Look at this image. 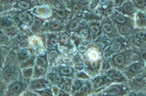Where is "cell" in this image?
Returning <instances> with one entry per match:
<instances>
[{
	"label": "cell",
	"instance_id": "cell-58",
	"mask_svg": "<svg viewBox=\"0 0 146 96\" xmlns=\"http://www.w3.org/2000/svg\"><path fill=\"white\" fill-rule=\"evenodd\" d=\"M0 71H1V69H0Z\"/></svg>",
	"mask_w": 146,
	"mask_h": 96
},
{
	"label": "cell",
	"instance_id": "cell-53",
	"mask_svg": "<svg viewBox=\"0 0 146 96\" xmlns=\"http://www.w3.org/2000/svg\"><path fill=\"white\" fill-rule=\"evenodd\" d=\"M4 60H5L4 54H3V52L1 51V49H0V66H3Z\"/></svg>",
	"mask_w": 146,
	"mask_h": 96
},
{
	"label": "cell",
	"instance_id": "cell-42",
	"mask_svg": "<svg viewBox=\"0 0 146 96\" xmlns=\"http://www.w3.org/2000/svg\"><path fill=\"white\" fill-rule=\"evenodd\" d=\"M113 66H111V63L110 61V58H104V60L101 61V70L103 72H106L107 70H109L110 68H111Z\"/></svg>",
	"mask_w": 146,
	"mask_h": 96
},
{
	"label": "cell",
	"instance_id": "cell-46",
	"mask_svg": "<svg viewBox=\"0 0 146 96\" xmlns=\"http://www.w3.org/2000/svg\"><path fill=\"white\" fill-rule=\"evenodd\" d=\"M84 19H86L87 20H88L90 22L91 21H96V19H99L98 15H90V14H84V15H82Z\"/></svg>",
	"mask_w": 146,
	"mask_h": 96
},
{
	"label": "cell",
	"instance_id": "cell-39",
	"mask_svg": "<svg viewBox=\"0 0 146 96\" xmlns=\"http://www.w3.org/2000/svg\"><path fill=\"white\" fill-rule=\"evenodd\" d=\"M31 56H33V52L29 48H24L22 50L19 51L18 53V61L23 62L25 60H27L28 58H30Z\"/></svg>",
	"mask_w": 146,
	"mask_h": 96
},
{
	"label": "cell",
	"instance_id": "cell-20",
	"mask_svg": "<svg viewBox=\"0 0 146 96\" xmlns=\"http://www.w3.org/2000/svg\"><path fill=\"white\" fill-rule=\"evenodd\" d=\"M146 87L144 82V77L141 74L130 79V89L135 91H142V89Z\"/></svg>",
	"mask_w": 146,
	"mask_h": 96
},
{
	"label": "cell",
	"instance_id": "cell-26",
	"mask_svg": "<svg viewBox=\"0 0 146 96\" xmlns=\"http://www.w3.org/2000/svg\"><path fill=\"white\" fill-rule=\"evenodd\" d=\"M94 40L95 43V47L99 49L100 51H104L105 49L108 47L110 43L111 42V40L110 38H108L107 36H99L98 38H96Z\"/></svg>",
	"mask_w": 146,
	"mask_h": 96
},
{
	"label": "cell",
	"instance_id": "cell-43",
	"mask_svg": "<svg viewBox=\"0 0 146 96\" xmlns=\"http://www.w3.org/2000/svg\"><path fill=\"white\" fill-rule=\"evenodd\" d=\"M131 1L135 5L137 10H141V11H143L146 8V0H131Z\"/></svg>",
	"mask_w": 146,
	"mask_h": 96
},
{
	"label": "cell",
	"instance_id": "cell-11",
	"mask_svg": "<svg viewBox=\"0 0 146 96\" xmlns=\"http://www.w3.org/2000/svg\"><path fill=\"white\" fill-rule=\"evenodd\" d=\"M104 73L110 79L111 83H127L128 81L123 72L119 70L118 68H115V67H111Z\"/></svg>",
	"mask_w": 146,
	"mask_h": 96
},
{
	"label": "cell",
	"instance_id": "cell-2",
	"mask_svg": "<svg viewBox=\"0 0 146 96\" xmlns=\"http://www.w3.org/2000/svg\"><path fill=\"white\" fill-rule=\"evenodd\" d=\"M130 91L126 83H111L101 90V95H128Z\"/></svg>",
	"mask_w": 146,
	"mask_h": 96
},
{
	"label": "cell",
	"instance_id": "cell-29",
	"mask_svg": "<svg viewBox=\"0 0 146 96\" xmlns=\"http://www.w3.org/2000/svg\"><path fill=\"white\" fill-rule=\"evenodd\" d=\"M133 26H134V24H126V25L116 26L118 35L120 36V37H123L125 38L130 37V36L133 34V32H134V28H133Z\"/></svg>",
	"mask_w": 146,
	"mask_h": 96
},
{
	"label": "cell",
	"instance_id": "cell-14",
	"mask_svg": "<svg viewBox=\"0 0 146 96\" xmlns=\"http://www.w3.org/2000/svg\"><path fill=\"white\" fill-rule=\"evenodd\" d=\"M109 19L111 20V22L113 23L115 26H121V25H126V24H134V21L131 17H126V15L120 14L117 11L113 12V14L109 17Z\"/></svg>",
	"mask_w": 146,
	"mask_h": 96
},
{
	"label": "cell",
	"instance_id": "cell-45",
	"mask_svg": "<svg viewBox=\"0 0 146 96\" xmlns=\"http://www.w3.org/2000/svg\"><path fill=\"white\" fill-rule=\"evenodd\" d=\"M36 94H38V95H42V96H51V95H53L51 87H45V89H40V90H36Z\"/></svg>",
	"mask_w": 146,
	"mask_h": 96
},
{
	"label": "cell",
	"instance_id": "cell-40",
	"mask_svg": "<svg viewBox=\"0 0 146 96\" xmlns=\"http://www.w3.org/2000/svg\"><path fill=\"white\" fill-rule=\"evenodd\" d=\"M36 63V56H31L25 61L21 62L20 64V68H25V67H33L35 66Z\"/></svg>",
	"mask_w": 146,
	"mask_h": 96
},
{
	"label": "cell",
	"instance_id": "cell-31",
	"mask_svg": "<svg viewBox=\"0 0 146 96\" xmlns=\"http://www.w3.org/2000/svg\"><path fill=\"white\" fill-rule=\"evenodd\" d=\"M74 33L78 34L81 38H83L84 40L87 41H90L92 38H91V35H90V31L88 29V26H79L76 30L74 31Z\"/></svg>",
	"mask_w": 146,
	"mask_h": 96
},
{
	"label": "cell",
	"instance_id": "cell-52",
	"mask_svg": "<svg viewBox=\"0 0 146 96\" xmlns=\"http://www.w3.org/2000/svg\"><path fill=\"white\" fill-rule=\"evenodd\" d=\"M6 36H7L6 34L3 33L1 30H0V42H1V41H4V40H7V37H6Z\"/></svg>",
	"mask_w": 146,
	"mask_h": 96
},
{
	"label": "cell",
	"instance_id": "cell-12",
	"mask_svg": "<svg viewBox=\"0 0 146 96\" xmlns=\"http://www.w3.org/2000/svg\"><path fill=\"white\" fill-rule=\"evenodd\" d=\"M110 84H111V83L109 78L105 75V73H104V75H96L92 79V81H91L92 91H100V90H102L104 87H106Z\"/></svg>",
	"mask_w": 146,
	"mask_h": 96
},
{
	"label": "cell",
	"instance_id": "cell-10",
	"mask_svg": "<svg viewBox=\"0 0 146 96\" xmlns=\"http://www.w3.org/2000/svg\"><path fill=\"white\" fill-rule=\"evenodd\" d=\"M132 43L137 47L146 49V32L144 29L134 30L132 37Z\"/></svg>",
	"mask_w": 146,
	"mask_h": 96
},
{
	"label": "cell",
	"instance_id": "cell-7",
	"mask_svg": "<svg viewBox=\"0 0 146 96\" xmlns=\"http://www.w3.org/2000/svg\"><path fill=\"white\" fill-rule=\"evenodd\" d=\"M14 19L15 22L17 23L18 27L22 28V29H26V28L31 27V24H32L34 19V15L32 14V12L22 11L20 13H17Z\"/></svg>",
	"mask_w": 146,
	"mask_h": 96
},
{
	"label": "cell",
	"instance_id": "cell-27",
	"mask_svg": "<svg viewBox=\"0 0 146 96\" xmlns=\"http://www.w3.org/2000/svg\"><path fill=\"white\" fill-rule=\"evenodd\" d=\"M71 37L69 36V34L66 32V31H62L60 32L58 36V44L59 48L60 47H66V46H70L73 44V42L71 43Z\"/></svg>",
	"mask_w": 146,
	"mask_h": 96
},
{
	"label": "cell",
	"instance_id": "cell-33",
	"mask_svg": "<svg viewBox=\"0 0 146 96\" xmlns=\"http://www.w3.org/2000/svg\"><path fill=\"white\" fill-rule=\"evenodd\" d=\"M91 91H92V85H91V82H90V80H88V81H86L85 84L81 87V89L79 90H77L73 95H77V96L88 95V94H90Z\"/></svg>",
	"mask_w": 146,
	"mask_h": 96
},
{
	"label": "cell",
	"instance_id": "cell-28",
	"mask_svg": "<svg viewBox=\"0 0 146 96\" xmlns=\"http://www.w3.org/2000/svg\"><path fill=\"white\" fill-rule=\"evenodd\" d=\"M13 7L20 11H30L34 8V4L32 0H17Z\"/></svg>",
	"mask_w": 146,
	"mask_h": 96
},
{
	"label": "cell",
	"instance_id": "cell-48",
	"mask_svg": "<svg viewBox=\"0 0 146 96\" xmlns=\"http://www.w3.org/2000/svg\"><path fill=\"white\" fill-rule=\"evenodd\" d=\"M125 1H126V0H111V3L113 5V7L115 9V8L121 6Z\"/></svg>",
	"mask_w": 146,
	"mask_h": 96
},
{
	"label": "cell",
	"instance_id": "cell-13",
	"mask_svg": "<svg viewBox=\"0 0 146 96\" xmlns=\"http://www.w3.org/2000/svg\"><path fill=\"white\" fill-rule=\"evenodd\" d=\"M32 14L38 19H48L53 15V10L46 5H40V6H36L33 8Z\"/></svg>",
	"mask_w": 146,
	"mask_h": 96
},
{
	"label": "cell",
	"instance_id": "cell-41",
	"mask_svg": "<svg viewBox=\"0 0 146 96\" xmlns=\"http://www.w3.org/2000/svg\"><path fill=\"white\" fill-rule=\"evenodd\" d=\"M21 73L23 75V77L26 78L27 80L32 79V78L34 77V66L21 68Z\"/></svg>",
	"mask_w": 146,
	"mask_h": 96
},
{
	"label": "cell",
	"instance_id": "cell-1",
	"mask_svg": "<svg viewBox=\"0 0 146 96\" xmlns=\"http://www.w3.org/2000/svg\"><path fill=\"white\" fill-rule=\"evenodd\" d=\"M110 61H111L113 67L123 69L127 66L128 63H132V62L135 61H140V60L139 58V55L137 53H135V52L131 50H123L110 57Z\"/></svg>",
	"mask_w": 146,
	"mask_h": 96
},
{
	"label": "cell",
	"instance_id": "cell-50",
	"mask_svg": "<svg viewBox=\"0 0 146 96\" xmlns=\"http://www.w3.org/2000/svg\"><path fill=\"white\" fill-rule=\"evenodd\" d=\"M6 84L3 82V81H0V95H2V94H4L5 92H6ZM6 94V93H5Z\"/></svg>",
	"mask_w": 146,
	"mask_h": 96
},
{
	"label": "cell",
	"instance_id": "cell-49",
	"mask_svg": "<svg viewBox=\"0 0 146 96\" xmlns=\"http://www.w3.org/2000/svg\"><path fill=\"white\" fill-rule=\"evenodd\" d=\"M51 89H52L53 95H56V96H58L60 94V91H61V89H59V87L57 85H51Z\"/></svg>",
	"mask_w": 146,
	"mask_h": 96
},
{
	"label": "cell",
	"instance_id": "cell-56",
	"mask_svg": "<svg viewBox=\"0 0 146 96\" xmlns=\"http://www.w3.org/2000/svg\"><path fill=\"white\" fill-rule=\"evenodd\" d=\"M144 82H145V85H146V76L144 77Z\"/></svg>",
	"mask_w": 146,
	"mask_h": 96
},
{
	"label": "cell",
	"instance_id": "cell-38",
	"mask_svg": "<svg viewBox=\"0 0 146 96\" xmlns=\"http://www.w3.org/2000/svg\"><path fill=\"white\" fill-rule=\"evenodd\" d=\"M85 82L86 81H84V80H81V79H79V78L75 77V79L73 80L72 84H71V92H72L71 95L74 94L77 90H79L81 89V87L85 84Z\"/></svg>",
	"mask_w": 146,
	"mask_h": 96
},
{
	"label": "cell",
	"instance_id": "cell-5",
	"mask_svg": "<svg viewBox=\"0 0 146 96\" xmlns=\"http://www.w3.org/2000/svg\"><path fill=\"white\" fill-rule=\"evenodd\" d=\"M146 63L144 61H135L130 63L129 64H127L126 66L122 69V72L125 75V77L127 78L128 80L132 79L135 76H139L142 73L143 69L145 67Z\"/></svg>",
	"mask_w": 146,
	"mask_h": 96
},
{
	"label": "cell",
	"instance_id": "cell-16",
	"mask_svg": "<svg viewBox=\"0 0 146 96\" xmlns=\"http://www.w3.org/2000/svg\"><path fill=\"white\" fill-rule=\"evenodd\" d=\"M101 68V61H88V60H84V69L90 77L98 75Z\"/></svg>",
	"mask_w": 146,
	"mask_h": 96
},
{
	"label": "cell",
	"instance_id": "cell-30",
	"mask_svg": "<svg viewBox=\"0 0 146 96\" xmlns=\"http://www.w3.org/2000/svg\"><path fill=\"white\" fill-rule=\"evenodd\" d=\"M53 15H56L57 19L62 21V23H64V21L67 19V17H69L70 15V11L66 8H61V9H56L55 8L53 11Z\"/></svg>",
	"mask_w": 146,
	"mask_h": 96
},
{
	"label": "cell",
	"instance_id": "cell-6",
	"mask_svg": "<svg viewBox=\"0 0 146 96\" xmlns=\"http://www.w3.org/2000/svg\"><path fill=\"white\" fill-rule=\"evenodd\" d=\"M127 46L126 38L123 37H117L114 38L113 41H111L109 44V46L104 50V58H110L114 54L118 53V52L123 51Z\"/></svg>",
	"mask_w": 146,
	"mask_h": 96
},
{
	"label": "cell",
	"instance_id": "cell-3",
	"mask_svg": "<svg viewBox=\"0 0 146 96\" xmlns=\"http://www.w3.org/2000/svg\"><path fill=\"white\" fill-rule=\"evenodd\" d=\"M0 30L10 37H15L19 31L14 17L8 15L0 17Z\"/></svg>",
	"mask_w": 146,
	"mask_h": 96
},
{
	"label": "cell",
	"instance_id": "cell-24",
	"mask_svg": "<svg viewBox=\"0 0 146 96\" xmlns=\"http://www.w3.org/2000/svg\"><path fill=\"white\" fill-rule=\"evenodd\" d=\"M85 59L88 60V61H101V51L94 47H90L88 48V50L85 52Z\"/></svg>",
	"mask_w": 146,
	"mask_h": 96
},
{
	"label": "cell",
	"instance_id": "cell-35",
	"mask_svg": "<svg viewBox=\"0 0 146 96\" xmlns=\"http://www.w3.org/2000/svg\"><path fill=\"white\" fill-rule=\"evenodd\" d=\"M81 19H82V15H78L75 19H71L66 24V29L68 31V32H74V31L81 25Z\"/></svg>",
	"mask_w": 146,
	"mask_h": 96
},
{
	"label": "cell",
	"instance_id": "cell-9",
	"mask_svg": "<svg viewBox=\"0 0 146 96\" xmlns=\"http://www.w3.org/2000/svg\"><path fill=\"white\" fill-rule=\"evenodd\" d=\"M66 29V25L58 19H51L44 22L42 30L47 33H60Z\"/></svg>",
	"mask_w": 146,
	"mask_h": 96
},
{
	"label": "cell",
	"instance_id": "cell-55",
	"mask_svg": "<svg viewBox=\"0 0 146 96\" xmlns=\"http://www.w3.org/2000/svg\"><path fill=\"white\" fill-rule=\"evenodd\" d=\"M141 75H142L143 77H145V76H146V64H145V67H144V69H143V71H142Z\"/></svg>",
	"mask_w": 146,
	"mask_h": 96
},
{
	"label": "cell",
	"instance_id": "cell-54",
	"mask_svg": "<svg viewBox=\"0 0 146 96\" xmlns=\"http://www.w3.org/2000/svg\"><path fill=\"white\" fill-rule=\"evenodd\" d=\"M12 0H0V5H3V4H9L11 3Z\"/></svg>",
	"mask_w": 146,
	"mask_h": 96
},
{
	"label": "cell",
	"instance_id": "cell-36",
	"mask_svg": "<svg viewBox=\"0 0 146 96\" xmlns=\"http://www.w3.org/2000/svg\"><path fill=\"white\" fill-rule=\"evenodd\" d=\"M72 63L75 70H83L84 69V60L82 59V56L80 54H77L73 57Z\"/></svg>",
	"mask_w": 146,
	"mask_h": 96
},
{
	"label": "cell",
	"instance_id": "cell-25",
	"mask_svg": "<svg viewBox=\"0 0 146 96\" xmlns=\"http://www.w3.org/2000/svg\"><path fill=\"white\" fill-rule=\"evenodd\" d=\"M88 29L90 31V35L92 40H95L96 38H98L99 36L102 35V26L101 23L98 21H91L88 24Z\"/></svg>",
	"mask_w": 146,
	"mask_h": 96
},
{
	"label": "cell",
	"instance_id": "cell-32",
	"mask_svg": "<svg viewBox=\"0 0 146 96\" xmlns=\"http://www.w3.org/2000/svg\"><path fill=\"white\" fill-rule=\"evenodd\" d=\"M46 37V45L47 48L52 50V49L58 47V36L55 33H47L45 35Z\"/></svg>",
	"mask_w": 146,
	"mask_h": 96
},
{
	"label": "cell",
	"instance_id": "cell-22",
	"mask_svg": "<svg viewBox=\"0 0 146 96\" xmlns=\"http://www.w3.org/2000/svg\"><path fill=\"white\" fill-rule=\"evenodd\" d=\"M28 43L31 46V48L36 52L41 51L44 47V41L38 36H32V37H30L29 40H28Z\"/></svg>",
	"mask_w": 146,
	"mask_h": 96
},
{
	"label": "cell",
	"instance_id": "cell-8",
	"mask_svg": "<svg viewBox=\"0 0 146 96\" xmlns=\"http://www.w3.org/2000/svg\"><path fill=\"white\" fill-rule=\"evenodd\" d=\"M101 26H102V31L104 35L110 38L111 40H114L118 36V32H117L116 26L111 22V20L106 17L101 22Z\"/></svg>",
	"mask_w": 146,
	"mask_h": 96
},
{
	"label": "cell",
	"instance_id": "cell-34",
	"mask_svg": "<svg viewBox=\"0 0 146 96\" xmlns=\"http://www.w3.org/2000/svg\"><path fill=\"white\" fill-rule=\"evenodd\" d=\"M44 25V19H38V17H34L33 19V22L31 24V31L33 33H38L40 31H42V27Z\"/></svg>",
	"mask_w": 146,
	"mask_h": 96
},
{
	"label": "cell",
	"instance_id": "cell-51",
	"mask_svg": "<svg viewBox=\"0 0 146 96\" xmlns=\"http://www.w3.org/2000/svg\"><path fill=\"white\" fill-rule=\"evenodd\" d=\"M21 95H24V96H35V95H38V94H36V92L35 91V90L30 89V90H25V91L23 92Z\"/></svg>",
	"mask_w": 146,
	"mask_h": 96
},
{
	"label": "cell",
	"instance_id": "cell-15",
	"mask_svg": "<svg viewBox=\"0 0 146 96\" xmlns=\"http://www.w3.org/2000/svg\"><path fill=\"white\" fill-rule=\"evenodd\" d=\"M114 10L117 11L118 13H120V14H122V15H126V17H131V19L134 17L135 12L137 11L131 0H126V1H125L121 6L115 8Z\"/></svg>",
	"mask_w": 146,
	"mask_h": 96
},
{
	"label": "cell",
	"instance_id": "cell-37",
	"mask_svg": "<svg viewBox=\"0 0 146 96\" xmlns=\"http://www.w3.org/2000/svg\"><path fill=\"white\" fill-rule=\"evenodd\" d=\"M46 78L49 80V82L51 83V85H61L62 77L57 73V72H48L46 73Z\"/></svg>",
	"mask_w": 146,
	"mask_h": 96
},
{
	"label": "cell",
	"instance_id": "cell-17",
	"mask_svg": "<svg viewBox=\"0 0 146 96\" xmlns=\"http://www.w3.org/2000/svg\"><path fill=\"white\" fill-rule=\"evenodd\" d=\"M26 85L20 81L12 82L8 85L6 90V95H21L25 91Z\"/></svg>",
	"mask_w": 146,
	"mask_h": 96
},
{
	"label": "cell",
	"instance_id": "cell-47",
	"mask_svg": "<svg viewBox=\"0 0 146 96\" xmlns=\"http://www.w3.org/2000/svg\"><path fill=\"white\" fill-rule=\"evenodd\" d=\"M101 3V0H90V10H95L96 8Z\"/></svg>",
	"mask_w": 146,
	"mask_h": 96
},
{
	"label": "cell",
	"instance_id": "cell-21",
	"mask_svg": "<svg viewBox=\"0 0 146 96\" xmlns=\"http://www.w3.org/2000/svg\"><path fill=\"white\" fill-rule=\"evenodd\" d=\"M113 11H114V8L113 7V5H111V1L105 2V3L102 5H99L98 8H96V14L104 17H110V15L113 14Z\"/></svg>",
	"mask_w": 146,
	"mask_h": 96
},
{
	"label": "cell",
	"instance_id": "cell-19",
	"mask_svg": "<svg viewBox=\"0 0 146 96\" xmlns=\"http://www.w3.org/2000/svg\"><path fill=\"white\" fill-rule=\"evenodd\" d=\"M134 26L137 29H145L146 28V15L141 10H137L133 17Z\"/></svg>",
	"mask_w": 146,
	"mask_h": 96
},
{
	"label": "cell",
	"instance_id": "cell-4",
	"mask_svg": "<svg viewBox=\"0 0 146 96\" xmlns=\"http://www.w3.org/2000/svg\"><path fill=\"white\" fill-rule=\"evenodd\" d=\"M48 66H49V61H48L47 54L40 53L38 56H36V63H35V67H34L33 78L43 77L44 75H46Z\"/></svg>",
	"mask_w": 146,
	"mask_h": 96
},
{
	"label": "cell",
	"instance_id": "cell-18",
	"mask_svg": "<svg viewBox=\"0 0 146 96\" xmlns=\"http://www.w3.org/2000/svg\"><path fill=\"white\" fill-rule=\"evenodd\" d=\"M51 87V83L49 82L47 78L44 77H38V78H33V80L29 84V89L32 90H40L45 87Z\"/></svg>",
	"mask_w": 146,
	"mask_h": 96
},
{
	"label": "cell",
	"instance_id": "cell-44",
	"mask_svg": "<svg viewBox=\"0 0 146 96\" xmlns=\"http://www.w3.org/2000/svg\"><path fill=\"white\" fill-rule=\"evenodd\" d=\"M75 76L81 80H84V81H88V80L90 79V76L84 70V69H83V70H78L77 72H75Z\"/></svg>",
	"mask_w": 146,
	"mask_h": 96
},
{
	"label": "cell",
	"instance_id": "cell-23",
	"mask_svg": "<svg viewBox=\"0 0 146 96\" xmlns=\"http://www.w3.org/2000/svg\"><path fill=\"white\" fill-rule=\"evenodd\" d=\"M54 71L61 77H71L75 75V68L68 66H58L54 68Z\"/></svg>",
	"mask_w": 146,
	"mask_h": 96
},
{
	"label": "cell",
	"instance_id": "cell-57",
	"mask_svg": "<svg viewBox=\"0 0 146 96\" xmlns=\"http://www.w3.org/2000/svg\"><path fill=\"white\" fill-rule=\"evenodd\" d=\"M143 12H144V13H145V15H146V8H145L144 10H143Z\"/></svg>",
	"mask_w": 146,
	"mask_h": 96
}]
</instances>
